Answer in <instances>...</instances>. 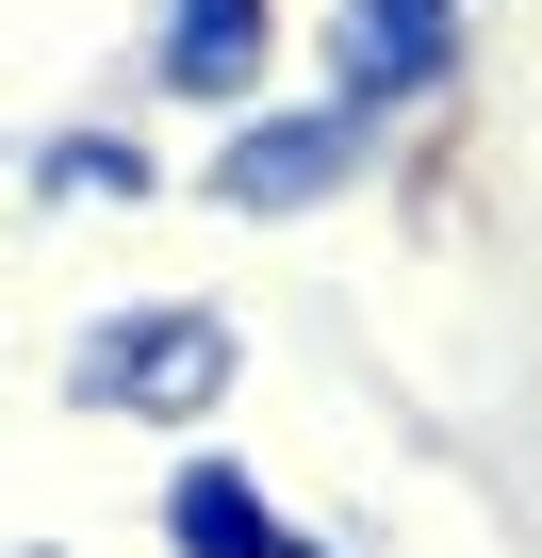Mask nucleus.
Here are the masks:
<instances>
[{
	"instance_id": "obj_4",
	"label": "nucleus",
	"mask_w": 542,
	"mask_h": 558,
	"mask_svg": "<svg viewBox=\"0 0 542 558\" xmlns=\"http://www.w3.org/2000/svg\"><path fill=\"white\" fill-rule=\"evenodd\" d=\"M263 83H280V0H148V99L246 116Z\"/></svg>"
},
{
	"instance_id": "obj_8",
	"label": "nucleus",
	"mask_w": 542,
	"mask_h": 558,
	"mask_svg": "<svg viewBox=\"0 0 542 558\" xmlns=\"http://www.w3.org/2000/svg\"><path fill=\"white\" fill-rule=\"evenodd\" d=\"M0 558H67V542H0Z\"/></svg>"
},
{
	"instance_id": "obj_7",
	"label": "nucleus",
	"mask_w": 542,
	"mask_h": 558,
	"mask_svg": "<svg viewBox=\"0 0 542 558\" xmlns=\"http://www.w3.org/2000/svg\"><path fill=\"white\" fill-rule=\"evenodd\" d=\"M246 558H346V542H313V525H263V542H246Z\"/></svg>"
},
{
	"instance_id": "obj_1",
	"label": "nucleus",
	"mask_w": 542,
	"mask_h": 558,
	"mask_svg": "<svg viewBox=\"0 0 542 558\" xmlns=\"http://www.w3.org/2000/svg\"><path fill=\"white\" fill-rule=\"evenodd\" d=\"M230 378H246V345H230V313H197V296L99 313V329L67 345V411H116V427H214Z\"/></svg>"
},
{
	"instance_id": "obj_6",
	"label": "nucleus",
	"mask_w": 542,
	"mask_h": 558,
	"mask_svg": "<svg viewBox=\"0 0 542 558\" xmlns=\"http://www.w3.org/2000/svg\"><path fill=\"white\" fill-rule=\"evenodd\" d=\"M165 165H148V132H50L34 148V197H67V214H132Z\"/></svg>"
},
{
	"instance_id": "obj_2",
	"label": "nucleus",
	"mask_w": 542,
	"mask_h": 558,
	"mask_svg": "<svg viewBox=\"0 0 542 558\" xmlns=\"http://www.w3.org/2000/svg\"><path fill=\"white\" fill-rule=\"evenodd\" d=\"M460 66H477V0H329L313 17V99H346L362 132L444 116Z\"/></svg>"
},
{
	"instance_id": "obj_5",
	"label": "nucleus",
	"mask_w": 542,
	"mask_h": 558,
	"mask_svg": "<svg viewBox=\"0 0 542 558\" xmlns=\"http://www.w3.org/2000/svg\"><path fill=\"white\" fill-rule=\"evenodd\" d=\"M148 525H165V558H246L263 525H280V493H263L246 460H214V444H181V476H165Z\"/></svg>"
},
{
	"instance_id": "obj_3",
	"label": "nucleus",
	"mask_w": 542,
	"mask_h": 558,
	"mask_svg": "<svg viewBox=\"0 0 542 558\" xmlns=\"http://www.w3.org/2000/svg\"><path fill=\"white\" fill-rule=\"evenodd\" d=\"M362 165H378V132L346 99H246L197 181H214V214H329V197H362Z\"/></svg>"
}]
</instances>
